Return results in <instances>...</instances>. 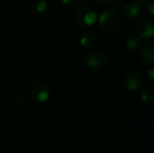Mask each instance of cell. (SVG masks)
<instances>
[{
  "instance_id": "obj_7",
  "label": "cell",
  "mask_w": 154,
  "mask_h": 153,
  "mask_svg": "<svg viewBox=\"0 0 154 153\" xmlns=\"http://www.w3.org/2000/svg\"><path fill=\"white\" fill-rule=\"evenodd\" d=\"M154 34L153 23L151 20L142 22L137 28V33L135 37L140 41L144 39H152Z\"/></svg>"
},
{
  "instance_id": "obj_13",
  "label": "cell",
  "mask_w": 154,
  "mask_h": 153,
  "mask_svg": "<svg viewBox=\"0 0 154 153\" xmlns=\"http://www.w3.org/2000/svg\"><path fill=\"white\" fill-rule=\"evenodd\" d=\"M146 79L147 82L150 85H153L154 84V69L153 68H149L146 71Z\"/></svg>"
},
{
  "instance_id": "obj_15",
  "label": "cell",
  "mask_w": 154,
  "mask_h": 153,
  "mask_svg": "<svg viewBox=\"0 0 154 153\" xmlns=\"http://www.w3.org/2000/svg\"><path fill=\"white\" fill-rule=\"evenodd\" d=\"M146 2H147V4H146L147 10L150 12V14H154V1L153 0H147Z\"/></svg>"
},
{
  "instance_id": "obj_2",
  "label": "cell",
  "mask_w": 154,
  "mask_h": 153,
  "mask_svg": "<svg viewBox=\"0 0 154 153\" xmlns=\"http://www.w3.org/2000/svg\"><path fill=\"white\" fill-rule=\"evenodd\" d=\"M75 20L81 26H91L97 20L96 12L88 5H82L75 12Z\"/></svg>"
},
{
  "instance_id": "obj_18",
  "label": "cell",
  "mask_w": 154,
  "mask_h": 153,
  "mask_svg": "<svg viewBox=\"0 0 154 153\" xmlns=\"http://www.w3.org/2000/svg\"><path fill=\"white\" fill-rule=\"evenodd\" d=\"M139 2H146L147 0H138Z\"/></svg>"
},
{
  "instance_id": "obj_9",
  "label": "cell",
  "mask_w": 154,
  "mask_h": 153,
  "mask_svg": "<svg viewBox=\"0 0 154 153\" xmlns=\"http://www.w3.org/2000/svg\"><path fill=\"white\" fill-rule=\"evenodd\" d=\"M80 44L86 49H93L97 44V39L91 32H84L80 37Z\"/></svg>"
},
{
  "instance_id": "obj_14",
  "label": "cell",
  "mask_w": 154,
  "mask_h": 153,
  "mask_svg": "<svg viewBox=\"0 0 154 153\" xmlns=\"http://www.w3.org/2000/svg\"><path fill=\"white\" fill-rule=\"evenodd\" d=\"M61 2L69 7H77L80 4V0H61Z\"/></svg>"
},
{
  "instance_id": "obj_3",
  "label": "cell",
  "mask_w": 154,
  "mask_h": 153,
  "mask_svg": "<svg viewBox=\"0 0 154 153\" xmlns=\"http://www.w3.org/2000/svg\"><path fill=\"white\" fill-rule=\"evenodd\" d=\"M123 13L128 20L135 22L142 19L144 16L145 8L142 2L130 1L124 5Z\"/></svg>"
},
{
  "instance_id": "obj_12",
  "label": "cell",
  "mask_w": 154,
  "mask_h": 153,
  "mask_svg": "<svg viewBox=\"0 0 154 153\" xmlns=\"http://www.w3.org/2000/svg\"><path fill=\"white\" fill-rule=\"evenodd\" d=\"M138 43H139V41L137 40V38L135 36H131L126 41V46L129 50H134L138 47Z\"/></svg>"
},
{
  "instance_id": "obj_19",
  "label": "cell",
  "mask_w": 154,
  "mask_h": 153,
  "mask_svg": "<svg viewBox=\"0 0 154 153\" xmlns=\"http://www.w3.org/2000/svg\"><path fill=\"white\" fill-rule=\"evenodd\" d=\"M0 63H1V56H0Z\"/></svg>"
},
{
  "instance_id": "obj_11",
  "label": "cell",
  "mask_w": 154,
  "mask_h": 153,
  "mask_svg": "<svg viewBox=\"0 0 154 153\" xmlns=\"http://www.w3.org/2000/svg\"><path fill=\"white\" fill-rule=\"evenodd\" d=\"M141 100L145 104V105H152L154 102L153 94L150 90H143L141 93Z\"/></svg>"
},
{
  "instance_id": "obj_16",
  "label": "cell",
  "mask_w": 154,
  "mask_h": 153,
  "mask_svg": "<svg viewBox=\"0 0 154 153\" xmlns=\"http://www.w3.org/2000/svg\"><path fill=\"white\" fill-rule=\"evenodd\" d=\"M101 4H110L113 0H97Z\"/></svg>"
},
{
  "instance_id": "obj_10",
  "label": "cell",
  "mask_w": 154,
  "mask_h": 153,
  "mask_svg": "<svg viewBox=\"0 0 154 153\" xmlns=\"http://www.w3.org/2000/svg\"><path fill=\"white\" fill-rule=\"evenodd\" d=\"M33 10L37 14H44L48 10L47 0H36L33 3Z\"/></svg>"
},
{
  "instance_id": "obj_6",
  "label": "cell",
  "mask_w": 154,
  "mask_h": 153,
  "mask_svg": "<svg viewBox=\"0 0 154 153\" xmlns=\"http://www.w3.org/2000/svg\"><path fill=\"white\" fill-rule=\"evenodd\" d=\"M50 89L47 86L42 84H38L34 86L32 89L31 96L32 99L37 104H44L50 98Z\"/></svg>"
},
{
  "instance_id": "obj_5",
  "label": "cell",
  "mask_w": 154,
  "mask_h": 153,
  "mask_svg": "<svg viewBox=\"0 0 154 153\" xmlns=\"http://www.w3.org/2000/svg\"><path fill=\"white\" fill-rule=\"evenodd\" d=\"M143 85L142 76L137 71H130L125 77V87L130 92H139Z\"/></svg>"
},
{
  "instance_id": "obj_8",
  "label": "cell",
  "mask_w": 154,
  "mask_h": 153,
  "mask_svg": "<svg viewBox=\"0 0 154 153\" xmlns=\"http://www.w3.org/2000/svg\"><path fill=\"white\" fill-rule=\"evenodd\" d=\"M139 58L144 63L152 65L154 62V43L152 41L143 44L139 50Z\"/></svg>"
},
{
  "instance_id": "obj_17",
  "label": "cell",
  "mask_w": 154,
  "mask_h": 153,
  "mask_svg": "<svg viewBox=\"0 0 154 153\" xmlns=\"http://www.w3.org/2000/svg\"><path fill=\"white\" fill-rule=\"evenodd\" d=\"M91 1L92 0H80V2H82L83 5H88V4L91 3Z\"/></svg>"
},
{
  "instance_id": "obj_4",
  "label": "cell",
  "mask_w": 154,
  "mask_h": 153,
  "mask_svg": "<svg viewBox=\"0 0 154 153\" xmlns=\"http://www.w3.org/2000/svg\"><path fill=\"white\" fill-rule=\"evenodd\" d=\"M86 62L88 68L93 70H102L107 65L106 55L100 50H92L87 54Z\"/></svg>"
},
{
  "instance_id": "obj_1",
  "label": "cell",
  "mask_w": 154,
  "mask_h": 153,
  "mask_svg": "<svg viewBox=\"0 0 154 153\" xmlns=\"http://www.w3.org/2000/svg\"><path fill=\"white\" fill-rule=\"evenodd\" d=\"M98 23L101 29L106 33H115L118 32L121 27L120 17L111 9H106L100 14Z\"/></svg>"
}]
</instances>
